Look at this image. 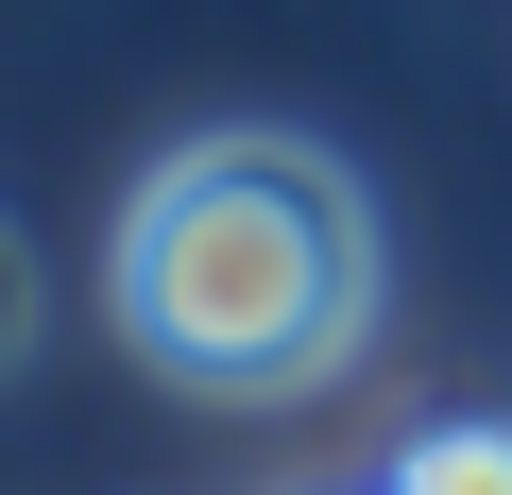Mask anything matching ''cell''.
Masks as SVG:
<instances>
[{"mask_svg": "<svg viewBox=\"0 0 512 495\" xmlns=\"http://www.w3.org/2000/svg\"><path fill=\"white\" fill-rule=\"evenodd\" d=\"M103 308L154 376L188 393H325L359 342H376V205L342 154L308 137H188L171 171H137L120 205V257H103Z\"/></svg>", "mask_w": 512, "mask_h": 495, "instance_id": "6da1fadb", "label": "cell"}, {"mask_svg": "<svg viewBox=\"0 0 512 495\" xmlns=\"http://www.w3.org/2000/svg\"><path fill=\"white\" fill-rule=\"evenodd\" d=\"M393 495H512V427H410Z\"/></svg>", "mask_w": 512, "mask_h": 495, "instance_id": "7a4b0ae2", "label": "cell"}, {"mask_svg": "<svg viewBox=\"0 0 512 495\" xmlns=\"http://www.w3.org/2000/svg\"><path fill=\"white\" fill-rule=\"evenodd\" d=\"M18 342H35V257L0 239V359H18Z\"/></svg>", "mask_w": 512, "mask_h": 495, "instance_id": "3957f363", "label": "cell"}, {"mask_svg": "<svg viewBox=\"0 0 512 495\" xmlns=\"http://www.w3.org/2000/svg\"><path fill=\"white\" fill-rule=\"evenodd\" d=\"M376 495H393V478H376Z\"/></svg>", "mask_w": 512, "mask_h": 495, "instance_id": "277c9868", "label": "cell"}]
</instances>
